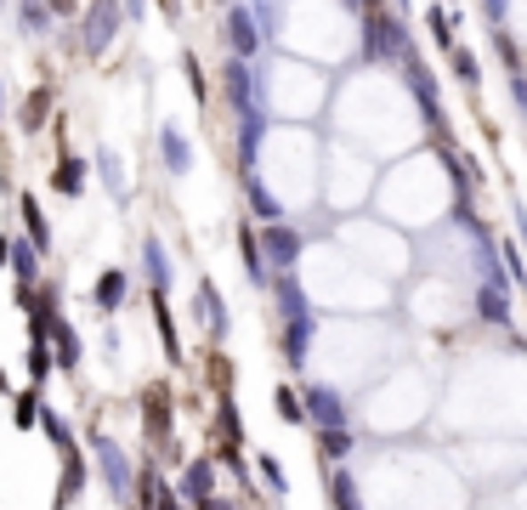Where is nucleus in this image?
I'll list each match as a JSON object with an SVG mask.
<instances>
[{
    "instance_id": "obj_1",
    "label": "nucleus",
    "mask_w": 527,
    "mask_h": 510,
    "mask_svg": "<svg viewBox=\"0 0 527 510\" xmlns=\"http://www.w3.org/2000/svg\"><path fill=\"white\" fill-rule=\"evenodd\" d=\"M85 448L97 454V476H102V488L114 493L119 505H131V482H136V459L119 448V437H108V431H97L91 425L85 431Z\"/></svg>"
},
{
    "instance_id": "obj_2",
    "label": "nucleus",
    "mask_w": 527,
    "mask_h": 510,
    "mask_svg": "<svg viewBox=\"0 0 527 510\" xmlns=\"http://www.w3.org/2000/svg\"><path fill=\"white\" fill-rule=\"evenodd\" d=\"M119 23H126V0H91V6L80 12V45H85V57H91V63L114 52Z\"/></svg>"
},
{
    "instance_id": "obj_3",
    "label": "nucleus",
    "mask_w": 527,
    "mask_h": 510,
    "mask_svg": "<svg viewBox=\"0 0 527 510\" xmlns=\"http://www.w3.org/2000/svg\"><path fill=\"white\" fill-rule=\"evenodd\" d=\"M136 403H142V431H148V437H153V442H170V431H176V409H170V385H165V380H148Z\"/></svg>"
},
{
    "instance_id": "obj_4",
    "label": "nucleus",
    "mask_w": 527,
    "mask_h": 510,
    "mask_svg": "<svg viewBox=\"0 0 527 510\" xmlns=\"http://www.w3.org/2000/svg\"><path fill=\"white\" fill-rule=\"evenodd\" d=\"M126 295H131V272H126V267H102L97 284H91V306L108 318V312H119V306H126Z\"/></svg>"
},
{
    "instance_id": "obj_5",
    "label": "nucleus",
    "mask_w": 527,
    "mask_h": 510,
    "mask_svg": "<svg viewBox=\"0 0 527 510\" xmlns=\"http://www.w3.org/2000/svg\"><path fill=\"white\" fill-rule=\"evenodd\" d=\"M18 222H23V239L35 244L40 255H52V215H45V205L35 193H18Z\"/></svg>"
},
{
    "instance_id": "obj_6",
    "label": "nucleus",
    "mask_w": 527,
    "mask_h": 510,
    "mask_svg": "<svg viewBox=\"0 0 527 510\" xmlns=\"http://www.w3.org/2000/svg\"><path fill=\"white\" fill-rule=\"evenodd\" d=\"M0 244H6V272L18 278V284H40V250L18 233H0Z\"/></svg>"
},
{
    "instance_id": "obj_7",
    "label": "nucleus",
    "mask_w": 527,
    "mask_h": 510,
    "mask_svg": "<svg viewBox=\"0 0 527 510\" xmlns=\"http://www.w3.org/2000/svg\"><path fill=\"white\" fill-rule=\"evenodd\" d=\"M80 358H85L80 335H74V323L57 312V318H52V363L63 368V375H74V368H80Z\"/></svg>"
},
{
    "instance_id": "obj_8",
    "label": "nucleus",
    "mask_w": 527,
    "mask_h": 510,
    "mask_svg": "<svg viewBox=\"0 0 527 510\" xmlns=\"http://www.w3.org/2000/svg\"><path fill=\"white\" fill-rule=\"evenodd\" d=\"M176 493H182L188 505H205V499H215V459H193V465L182 471Z\"/></svg>"
},
{
    "instance_id": "obj_9",
    "label": "nucleus",
    "mask_w": 527,
    "mask_h": 510,
    "mask_svg": "<svg viewBox=\"0 0 527 510\" xmlns=\"http://www.w3.org/2000/svg\"><path fill=\"white\" fill-rule=\"evenodd\" d=\"M222 35H227V52L232 57H239V63H244V57H255V23H250V12H244V6H232L227 12V23H222Z\"/></svg>"
},
{
    "instance_id": "obj_10",
    "label": "nucleus",
    "mask_w": 527,
    "mask_h": 510,
    "mask_svg": "<svg viewBox=\"0 0 527 510\" xmlns=\"http://www.w3.org/2000/svg\"><path fill=\"white\" fill-rule=\"evenodd\" d=\"M85 448H74V454H63V476H57V510H69L74 499L85 493Z\"/></svg>"
},
{
    "instance_id": "obj_11",
    "label": "nucleus",
    "mask_w": 527,
    "mask_h": 510,
    "mask_svg": "<svg viewBox=\"0 0 527 510\" xmlns=\"http://www.w3.org/2000/svg\"><path fill=\"white\" fill-rule=\"evenodd\" d=\"M153 301V323H159V346H165V358H170V368H182V335H176V318H170V295H148Z\"/></svg>"
},
{
    "instance_id": "obj_12",
    "label": "nucleus",
    "mask_w": 527,
    "mask_h": 510,
    "mask_svg": "<svg viewBox=\"0 0 527 510\" xmlns=\"http://www.w3.org/2000/svg\"><path fill=\"white\" fill-rule=\"evenodd\" d=\"M52 188L63 193V198H80V193H85V159H80V153H57V165H52Z\"/></svg>"
},
{
    "instance_id": "obj_13",
    "label": "nucleus",
    "mask_w": 527,
    "mask_h": 510,
    "mask_svg": "<svg viewBox=\"0 0 527 510\" xmlns=\"http://www.w3.org/2000/svg\"><path fill=\"white\" fill-rule=\"evenodd\" d=\"M301 255V239L289 233V227H267V233H261V261H272V267H289V261Z\"/></svg>"
},
{
    "instance_id": "obj_14",
    "label": "nucleus",
    "mask_w": 527,
    "mask_h": 510,
    "mask_svg": "<svg viewBox=\"0 0 527 510\" xmlns=\"http://www.w3.org/2000/svg\"><path fill=\"white\" fill-rule=\"evenodd\" d=\"M159 153H165V170H170V176H188V170H193V148H188V136H182L176 125L159 131Z\"/></svg>"
},
{
    "instance_id": "obj_15",
    "label": "nucleus",
    "mask_w": 527,
    "mask_h": 510,
    "mask_svg": "<svg viewBox=\"0 0 527 510\" xmlns=\"http://www.w3.org/2000/svg\"><path fill=\"white\" fill-rule=\"evenodd\" d=\"M45 119H52V85H35V91H28V102H23V114H18V125L28 136H40Z\"/></svg>"
},
{
    "instance_id": "obj_16",
    "label": "nucleus",
    "mask_w": 527,
    "mask_h": 510,
    "mask_svg": "<svg viewBox=\"0 0 527 510\" xmlns=\"http://www.w3.org/2000/svg\"><path fill=\"white\" fill-rule=\"evenodd\" d=\"M227 102H232V114H244V119L255 114V102H250V69H244L239 57L227 63Z\"/></svg>"
},
{
    "instance_id": "obj_17",
    "label": "nucleus",
    "mask_w": 527,
    "mask_h": 510,
    "mask_svg": "<svg viewBox=\"0 0 527 510\" xmlns=\"http://www.w3.org/2000/svg\"><path fill=\"white\" fill-rule=\"evenodd\" d=\"M142 261H148V295H170V261L159 239H142Z\"/></svg>"
},
{
    "instance_id": "obj_18",
    "label": "nucleus",
    "mask_w": 527,
    "mask_h": 510,
    "mask_svg": "<svg viewBox=\"0 0 527 510\" xmlns=\"http://www.w3.org/2000/svg\"><path fill=\"white\" fill-rule=\"evenodd\" d=\"M40 431H45V442L57 448V459L80 448V442H74V431H69V420H63V414H57V409H40Z\"/></svg>"
},
{
    "instance_id": "obj_19",
    "label": "nucleus",
    "mask_w": 527,
    "mask_h": 510,
    "mask_svg": "<svg viewBox=\"0 0 527 510\" xmlns=\"http://www.w3.org/2000/svg\"><path fill=\"white\" fill-rule=\"evenodd\" d=\"M40 392H35V385H28V392H12V425H18V431H40Z\"/></svg>"
},
{
    "instance_id": "obj_20",
    "label": "nucleus",
    "mask_w": 527,
    "mask_h": 510,
    "mask_svg": "<svg viewBox=\"0 0 527 510\" xmlns=\"http://www.w3.org/2000/svg\"><path fill=\"white\" fill-rule=\"evenodd\" d=\"M199 318L210 323V340L227 335V312H222V295H215V284H199Z\"/></svg>"
},
{
    "instance_id": "obj_21",
    "label": "nucleus",
    "mask_w": 527,
    "mask_h": 510,
    "mask_svg": "<svg viewBox=\"0 0 527 510\" xmlns=\"http://www.w3.org/2000/svg\"><path fill=\"white\" fill-rule=\"evenodd\" d=\"M215 437H222V448L244 442V420H239V409H232V397H222V409H215Z\"/></svg>"
},
{
    "instance_id": "obj_22",
    "label": "nucleus",
    "mask_w": 527,
    "mask_h": 510,
    "mask_svg": "<svg viewBox=\"0 0 527 510\" xmlns=\"http://www.w3.org/2000/svg\"><path fill=\"white\" fill-rule=\"evenodd\" d=\"M153 493H159V471L148 465H136V482H131V510H153Z\"/></svg>"
},
{
    "instance_id": "obj_23",
    "label": "nucleus",
    "mask_w": 527,
    "mask_h": 510,
    "mask_svg": "<svg viewBox=\"0 0 527 510\" xmlns=\"http://www.w3.org/2000/svg\"><path fill=\"white\" fill-rule=\"evenodd\" d=\"M18 23H23V35H45L52 28V12H45V0H23V12H18Z\"/></svg>"
},
{
    "instance_id": "obj_24",
    "label": "nucleus",
    "mask_w": 527,
    "mask_h": 510,
    "mask_svg": "<svg viewBox=\"0 0 527 510\" xmlns=\"http://www.w3.org/2000/svg\"><path fill=\"white\" fill-rule=\"evenodd\" d=\"M272 409H278V414H284V420H289V425H306V403H301V397H296V392H289V385H278V392H272Z\"/></svg>"
},
{
    "instance_id": "obj_25",
    "label": "nucleus",
    "mask_w": 527,
    "mask_h": 510,
    "mask_svg": "<svg viewBox=\"0 0 527 510\" xmlns=\"http://www.w3.org/2000/svg\"><path fill=\"white\" fill-rule=\"evenodd\" d=\"M239 255H244V267L261 278V267H267V261H261V233H255V227H239Z\"/></svg>"
},
{
    "instance_id": "obj_26",
    "label": "nucleus",
    "mask_w": 527,
    "mask_h": 510,
    "mask_svg": "<svg viewBox=\"0 0 527 510\" xmlns=\"http://www.w3.org/2000/svg\"><path fill=\"white\" fill-rule=\"evenodd\" d=\"M23 363H28V380H35V392H40V385L52 380V346H28Z\"/></svg>"
},
{
    "instance_id": "obj_27",
    "label": "nucleus",
    "mask_w": 527,
    "mask_h": 510,
    "mask_svg": "<svg viewBox=\"0 0 527 510\" xmlns=\"http://www.w3.org/2000/svg\"><path fill=\"white\" fill-rule=\"evenodd\" d=\"M244 188H250V210H255V215H267V222H278V198L261 188L255 176H244Z\"/></svg>"
},
{
    "instance_id": "obj_28",
    "label": "nucleus",
    "mask_w": 527,
    "mask_h": 510,
    "mask_svg": "<svg viewBox=\"0 0 527 510\" xmlns=\"http://www.w3.org/2000/svg\"><path fill=\"white\" fill-rule=\"evenodd\" d=\"M97 170H102V182H108V188L119 193V159H114L108 148H97Z\"/></svg>"
},
{
    "instance_id": "obj_29",
    "label": "nucleus",
    "mask_w": 527,
    "mask_h": 510,
    "mask_svg": "<svg viewBox=\"0 0 527 510\" xmlns=\"http://www.w3.org/2000/svg\"><path fill=\"white\" fill-rule=\"evenodd\" d=\"M153 510H193V505L182 499L176 488H165V482H159V493H153Z\"/></svg>"
},
{
    "instance_id": "obj_30",
    "label": "nucleus",
    "mask_w": 527,
    "mask_h": 510,
    "mask_svg": "<svg viewBox=\"0 0 527 510\" xmlns=\"http://www.w3.org/2000/svg\"><path fill=\"white\" fill-rule=\"evenodd\" d=\"M182 74H188V85H193V97L205 102L210 91H205V74H199V57H182Z\"/></svg>"
},
{
    "instance_id": "obj_31",
    "label": "nucleus",
    "mask_w": 527,
    "mask_h": 510,
    "mask_svg": "<svg viewBox=\"0 0 527 510\" xmlns=\"http://www.w3.org/2000/svg\"><path fill=\"white\" fill-rule=\"evenodd\" d=\"M210 375H215L210 385H215V392H222V397H227V385H232V363L222 358V352H215V363H210Z\"/></svg>"
},
{
    "instance_id": "obj_32",
    "label": "nucleus",
    "mask_w": 527,
    "mask_h": 510,
    "mask_svg": "<svg viewBox=\"0 0 527 510\" xmlns=\"http://www.w3.org/2000/svg\"><path fill=\"white\" fill-rule=\"evenodd\" d=\"M261 476H267L272 493H284V471H278V459H261Z\"/></svg>"
},
{
    "instance_id": "obj_33",
    "label": "nucleus",
    "mask_w": 527,
    "mask_h": 510,
    "mask_svg": "<svg viewBox=\"0 0 527 510\" xmlns=\"http://www.w3.org/2000/svg\"><path fill=\"white\" fill-rule=\"evenodd\" d=\"M45 12H52V18H74V12H80V0H45Z\"/></svg>"
},
{
    "instance_id": "obj_34",
    "label": "nucleus",
    "mask_w": 527,
    "mask_h": 510,
    "mask_svg": "<svg viewBox=\"0 0 527 510\" xmlns=\"http://www.w3.org/2000/svg\"><path fill=\"white\" fill-rule=\"evenodd\" d=\"M193 510H232V499H222V493H215V499H205V505H193Z\"/></svg>"
},
{
    "instance_id": "obj_35",
    "label": "nucleus",
    "mask_w": 527,
    "mask_h": 510,
    "mask_svg": "<svg viewBox=\"0 0 527 510\" xmlns=\"http://www.w3.org/2000/svg\"><path fill=\"white\" fill-rule=\"evenodd\" d=\"M0 397H12V380H6V368H0Z\"/></svg>"
},
{
    "instance_id": "obj_36",
    "label": "nucleus",
    "mask_w": 527,
    "mask_h": 510,
    "mask_svg": "<svg viewBox=\"0 0 527 510\" xmlns=\"http://www.w3.org/2000/svg\"><path fill=\"white\" fill-rule=\"evenodd\" d=\"M0 272H6V244H0Z\"/></svg>"
},
{
    "instance_id": "obj_37",
    "label": "nucleus",
    "mask_w": 527,
    "mask_h": 510,
    "mask_svg": "<svg viewBox=\"0 0 527 510\" xmlns=\"http://www.w3.org/2000/svg\"><path fill=\"white\" fill-rule=\"evenodd\" d=\"M0 97H6V85H0Z\"/></svg>"
}]
</instances>
